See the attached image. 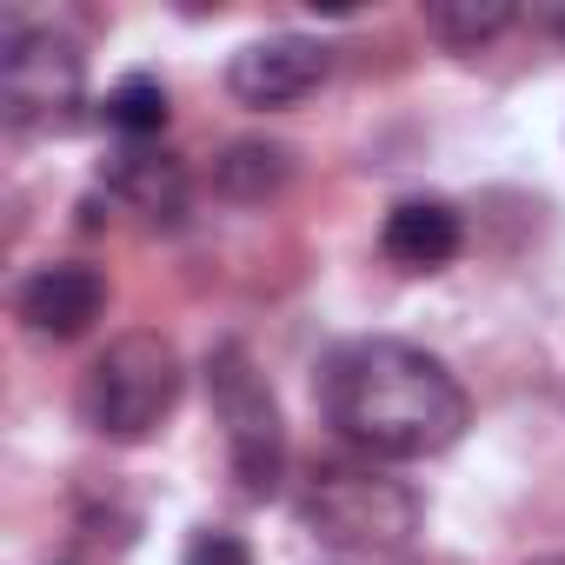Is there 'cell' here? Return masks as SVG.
<instances>
[{"mask_svg": "<svg viewBox=\"0 0 565 565\" xmlns=\"http://www.w3.org/2000/svg\"><path fill=\"white\" fill-rule=\"evenodd\" d=\"M320 406L333 433L373 459H433L459 446L472 399L413 340H347L320 373Z\"/></svg>", "mask_w": 565, "mask_h": 565, "instance_id": "obj_1", "label": "cell"}, {"mask_svg": "<svg viewBox=\"0 0 565 565\" xmlns=\"http://www.w3.org/2000/svg\"><path fill=\"white\" fill-rule=\"evenodd\" d=\"M300 525L333 545V552H353V558H399L419 525H426V505L406 479H386L373 466H320L300 492Z\"/></svg>", "mask_w": 565, "mask_h": 565, "instance_id": "obj_2", "label": "cell"}, {"mask_svg": "<svg viewBox=\"0 0 565 565\" xmlns=\"http://www.w3.org/2000/svg\"><path fill=\"white\" fill-rule=\"evenodd\" d=\"M180 406V353L160 333H120L81 380V419L114 439V446H140L153 439Z\"/></svg>", "mask_w": 565, "mask_h": 565, "instance_id": "obj_3", "label": "cell"}, {"mask_svg": "<svg viewBox=\"0 0 565 565\" xmlns=\"http://www.w3.org/2000/svg\"><path fill=\"white\" fill-rule=\"evenodd\" d=\"M206 393H213V419H220L239 499H273L279 479H287V426H279V399L266 373L239 340H220L206 353Z\"/></svg>", "mask_w": 565, "mask_h": 565, "instance_id": "obj_4", "label": "cell"}, {"mask_svg": "<svg viewBox=\"0 0 565 565\" xmlns=\"http://www.w3.org/2000/svg\"><path fill=\"white\" fill-rule=\"evenodd\" d=\"M87 100V61L67 34L34 28V34H8L0 54V120L8 134H67L81 120Z\"/></svg>", "mask_w": 565, "mask_h": 565, "instance_id": "obj_5", "label": "cell"}, {"mask_svg": "<svg viewBox=\"0 0 565 565\" xmlns=\"http://www.w3.org/2000/svg\"><path fill=\"white\" fill-rule=\"evenodd\" d=\"M327 74H333V47L313 41V34H266V41H246L226 61V87H233L239 107H294Z\"/></svg>", "mask_w": 565, "mask_h": 565, "instance_id": "obj_6", "label": "cell"}, {"mask_svg": "<svg viewBox=\"0 0 565 565\" xmlns=\"http://www.w3.org/2000/svg\"><path fill=\"white\" fill-rule=\"evenodd\" d=\"M14 313H21V327L34 340H81L107 313V279L94 266H81V259H54V266L21 279Z\"/></svg>", "mask_w": 565, "mask_h": 565, "instance_id": "obj_7", "label": "cell"}, {"mask_svg": "<svg viewBox=\"0 0 565 565\" xmlns=\"http://www.w3.org/2000/svg\"><path fill=\"white\" fill-rule=\"evenodd\" d=\"M380 246H386V259L406 266V273H439L446 259H459L466 226H459V213H452L446 200H399V206L386 213V226H380Z\"/></svg>", "mask_w": 565, "mask_h": 565, "instance_id": "obj_8", "label": "cell"}, {"mask_svg": "<svg viewBox=\"0 0 565 565\" xmlns=\"http://www.w3.org/2000/svg\"><path fill=\"white\" fill-rule=\"evenodd\" d=\"M134 213H147L153 226H173L180 206H186V167L173 153H147V147H127L114 160V180H107Z\"/></svg>", "mask_w": 565, "mask_h": 565, "instance_id": "obj_9", "label": "cell"}, {"mask_svg": "<svg viewBox=\"0 0 565 565\" xmlns=\"http://www.w3.org/2000/svg\"><path fill=\"white\" fill-rule=\"evenodd\" d=\"M294 180V153L287 147H266V140H233L220 160H213V186L226 200H273L279 186Z\"/></svg>", "mask_w": 565, "mask_h": 565, "instance_id": "obj_10", "label": "cell"}, {"mask_svg": "<svg viewBox=\"0 0 565 565\" xmlns=\"http://www.w3.org/2000/svg\"><path fill=\"white\" fill-rule=\"evenodd\" d=\"M512 28V0H433L426 8V34L439 47H486L492 34Z\"/></svg>", "mask_w": 565, "mask_h": 565, "instance_id": "obj_11", "label": "cell"}, {"mask_svg": "<svg viewBox=\"0 0 565 565\" xmlns=\"http://www.w3.org/2000/svg\"><path fill=\"white\" fill-rule=\"evenodd\" d=\"M107 127H114V134H127L134 147H140V140H153V134L167 127V87H160L153 74H127V81L107 94Z\"/></svg>", "mask_w": 565, "mask_h": 565, "instance_id": "obj_12", "label": "cell"}, {"mask_svg": "<svg viewBox=\"0 0 565 565\" xmlns=\"http://www.w3.org/2000/svg\"><path fill=\"white\" fill-rule=\"evenodd\" d=\"M180 565H253V545H246L239 532L206 525V532H193V539H186V558H180Z\"/></svg>", "mask_w": 565, "mask_h": 565, "instance_id": "obj_13", "label": "cell"}, {"mask_svg": "<svg viewBox=\"0 0 565 565\" xmlns=\"http://www.w3.org/2000/svg\"><path fill=\"white\" fill-rule=\"evenodd\" d=\"M532 565H565V558H532Z\"/></svg>", "mask_w": 565, "mask_h": 565, "instance_id": "obj_14", "label": "cell"}]
</instances>
